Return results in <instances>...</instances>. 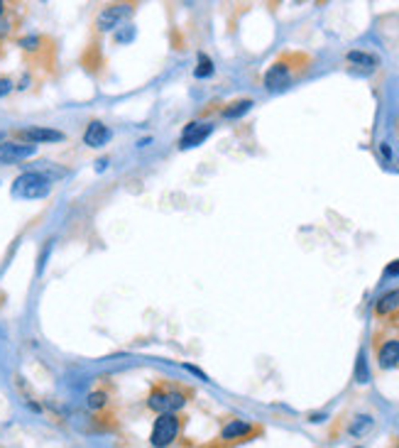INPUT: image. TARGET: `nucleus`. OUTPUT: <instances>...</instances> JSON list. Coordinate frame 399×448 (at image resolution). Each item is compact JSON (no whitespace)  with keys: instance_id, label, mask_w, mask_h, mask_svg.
<instances>
[{"instance_id":"f257e3e1","label":"nucleus","mask_w":399,"mask_h":448,"mask_svg":"<svg viewBox=\"0 0 399 448\" xmlns=\"http://www.w3.org/2000/svg\"><path fill=\"white\" fill-rule=\"evenodd\" d=\"M189 400V394L179 387H155L147 397V407L157 414H177Z\"/></svg>"},{"instance_id":"4be33fe9","label":"nucleus","mask_w":399,"mask_h":448,"mask_svg":"<svg viewBox=\"0 0 399 448\" xmlns=\"http://www.w3.org/2000/svg\"><path fill=\"white\" fill-rule=\"evenodd\" d=\"M3 10H6V3H3V0H0V15H3Z\"/></svg>"},{"instance_id":"f8f14e48","label":"nucleus","mask_w":399,"mask_h":448,"mask_svg":"<svg viewBox=\"0 0 399 448\" xmlns=\"http://www.w3.org/2000/svg\"><path fill=\"white\" fill-rule=\"evenodd\" d=\"M399 309V289H392V292L382 294V297L378 299V304H375V313L378 316H387V313L397 311Z\"/></svg>"},{"instance_id":"a211bd4d","label":"nucleus","mask_w":399,"mask_h":448,"mask_svg":"<svg viewBox=\"0 0 399 448\" xmlns=\"http://www.w3.org/2000/svg\"><path fill=\"white\" fill-rule=\"evenodd\" d=\"M356 380L358 382H367L370 380V373H367V360H365V353L358 356V365H356Z\"/></svg>"},{"instance_id":"412c9836","label":"nucleus","mask_w":399,"mask_h":448,"mask_svg":"<svg viewBox=\"0 0 399 448\" xmlns=\"http://www.w3.org/2000/svg\"><path fill=\"white\" fill-rule=\"evenodd\" d=\"M37 42H39L37 37H28V39H22L20 44H22V47H25V49H35V44H37Z\"/></svg>"},{"instance_id":"b1692460","label":"nucleus","mask_w":399,"mask_h":448,"mask_svg":"<svg viewBox=\"0 0 399 448\" xmlns=\"http://www.w3.org/2000/svg\"><path fill=\"white\" fill-rule=\"evenodd\" d=\"M206 448H218V446H206Z\"/></svg>"},{"instance_id":"6ab92c4d","label":"nucleus","mask_w":399,"mask_h":448,"mask_svg":"<svg viewBox=\"0 0 399 448\" xmlns=\"http://www.w3.org/2000/svg\"><path fill=\"white\" fill-rule=\"evenodd\" d=\"M10 88H12V81H10V79H0V98L8 96V93H10Z\"/></svg>"},{"instance_id":"4468645a","label":"nucleus","mask_w":399,"mask_h":448,"mask_svg":"<svg viewBox=\"0 0 399 448\" xmlns=\"http://www.w3.org/2000/svg\"><path fill=\"white\" fill-rule=\"evenodd\" d=\"M250 106H253V101H250V98H243V101L233 103L231 108H226V110H223V115H226V118H237V115L248 113V110H250Z\"/></svg>"},{"instance_id":"393cba45","label":"nucleus","mask_w":399,"mask_h":448,"mask_svg":"<svg viewBox=\"0 0 399 448\" xmlns=\"http://www.w3.org/2000/svg\"><path fill=\"white\" fill-rule=\"evenodd\" d=\"M356 448H362V446H356Z\"/></svg>"},{"instance_id":"6e6552de","label":"nucleus","mask_w":399,"mask_h":448,"mask_svg":"<svg viewBox=\"0 0 399 448\" xmlns=\"http://www.w3.org/2000/svg\"><path fill=\"white\" fill-rule=\"evenodd\" d=\"M22 140H28V145H39V142H61L64 133L52 128H28L20 133Z\"/></svg>"},{"instance_id":"1a4fd4ad","label":"nucleus","mask_w":399,"mask_h":448,"mask_svg":"<svg viewBox=\"0 0 399 448\" xmlns=\"http://www.w3.org/2000/svg\"><path fill=\"white\" fill-rule=\"evenodd\" d=\"M108 140H110V130L106 128V125L98 123V120L88 123L86 133H84V142H86L88 147H103Z\"/></svg>"},{"instance_id":"0eeeda50","label":"nucleus","mask_w":399,"mask_h":448,"mask_svg":"<svg viewBox=\"0 0 399 448\" xmlns=\"http://www.w3.org/2000/svg\"><path fill=\"white\" fill-rule=\"evenodd\" d=\"M255 434V427L250 421H243V419H231L226 427L221 429V441L223 443H233V441H243V438L253 436Z\"/></svg>"},{"instance_id":"7ed1b4c3","label":"nucleus","mask_w":399,"mask_h":448,"mask_svg":"<svg viewBox=\"0 0 399 448\" xmlns=\"http://www.w3.org/2000/svg\"><path fill=\"white\" fill-rule=\"evenodd\" d=\"M179 431H182V416L159 414L155 419V427H152L150 446L152 448H169L179 438Z\"/></svg>"},{"instance_id":"9b49d317","label":"nucleus","mask_w":399,"mask_h":448,"mask_svg":"<svg viewBox=\"0 0 399 448\" xmlns=\"http://www.w3.org/2000/svg\"><path fill=\"white\" fill-rule=\"evenodd\" d=\"M378 362L382 370H389L399 362V340H387L378 353Z\"/></svg>"},{"instance_id":"ddd939ff","label":"nucleus","mask_w":399,"mask_h":448,"mask_svg":"<svg viewBox=\"0 0 399 448\" xmlns=\"http://www.w3.org/2000/svg\"><path fill=\"white\" fill-rule=\"evenodd\" d=\"M372 424H375V421H372V416L360 414V416H356V419H353V424H351V429H348V431H351L353 436H365V434L372 429Z\"/></svg>"},{"instance_id":"2eb2a0df","label":"nucleus","mask_w":399,"mask_h":448,"mask_svg":"<svg viewBox=\"0 0 399 448\" xmlns=\"http://www.w3.org/2000/svg\"><path fill=\"white\" fill-rule=\"evenodd\" d=\"M86 405H88V409H103V407L108 405V394L106 392H101V389H98V392H91L88 394V400H86Z\"/></svg>"},{"instance_id":"aec40b11","label":"nucleus","mask_w":399,"mask_h":448,"mask_svg":"<svg viewBox=\"0 0 399 448\" xmlns=\"http://www.w3.org/2000/svg\"><path fill=\"white\" fill-rule=\"evenodd\" d=\"M385 275H387V277H397L399 275V260H397V262H392V265L385 270Z\"/></svg>"},{"instance_id":"423d86ee","label":"nucleus","mask_w":399,"mask_h":448,"mask_svg":"<svg viewBox=\"0 0 399 448\" xmlns=\"http://www.w3.org/2000/svg\"><path fill=\"white\" fill-rule=\"evenodd\" d=\"M213 133V128H211L208 123H191L184 128L182 133V140H179V147L182 150H189V147H199L201 142L206 140V137Z\"/></svg>"},{"instance_id":"f03ea898","label":"nucleus","mask_w":399,"mask_h":448,"mask_svg":"<svg viewBox=\"0 0 399 448\" xmlns=\"http://www.w3.org/2000/svg\"><path fill=\"white\" fill-rule=\"evenodd\" d=\"M49 189H52L49 177H44L42 172H25L12 184V196H17V199H44Z\"/></svg>"},{"instance_id":"20e7f679","label":"nucleus","mask_w":399,"mask_h":448,"mask_svg":"<svg viewBox=\"0 0 399 448\" xmlns=\"http://www.w3.org/2000/svg\"><path fill=\"white\" fill-rule=\"evenodd\" d=\"M133 15V6H110L106 8V10L98 15L96 20V28L101 30V32H110V30H115L123 20H128V17Z\"/></svg>"},{"instance_id":"f3484780","label":"nucleus","mask_w":399,"mask_h":448,"mask_svg":"<svg viewBox=\"0 0 399 448\" xmlns=\"http://www.w3.org/2000/svg\"><path fill=\"white\" fill-rule=\"evenodd\" d=\"M194 74L199 76V79H206V76H211V74H213V61H211L206 55H199V66H196Z\"/></svg>"},{"instance_id":"dca6fc26","label":"nucleus","mask_w":399,"mask_h":448,"mask_svg":"<svg viewBox=\"0 0 399 448\" xmlns=\"http://www.w3.org/2000/svg\"><path fill=\"white\" fill-rule=\"evenodd\" d=\"M348 61H351V64H360V66L378 64V59H375L372 55H365V52H351V55H348Z\"/></svg>"},{"instance_id":"39448f33","label":"nucleus","mask_w":399,"mask_h":448,"mask_svg":"<svg viewBox=\"0 0 399 448\" xmlns=\"http://www.w3.org/2000/svg\"><path fill=\"white\" fill-rule=\"evenodd\" d=\"M37 152V145H22V142H0V164H15L28 159Z\"/></svg>"},{"instance_id":"9d476101","label":"nucleus","mask_w":399,"mask_h":448,"mask_svg":"<svg viewBox=\"0 0 399 448\" xmlns=\"http://www.w3.org/2000/svg\"><path fill=\"white\" fill-rule=\"evenodd\" d=\"M289 84V66L286 64H275L270 66V71L264 74V86L270 91H280Z\"/></svg>"},{"instance_id":"5701e85b","label":"nucleus","mask_w":399,"mask_h":448,"mask_svg":"<svg viewBox=\"0 0 399 448\" xmlns=\"http://www.w3.org/2000/svg\"><path fill=\"white\" fill-rule=\"evenodd\" d=\"M0 142H3V133H0Z\"/></svg>"},{"instance_id":"a878e982","label":"nucleus","mask_w":399,"mask_h":448,"mask_svg":"<svg viewBox=\"0 0 399 448\" xmlns=\"http://www.w3.org/2000/svg\"><path fill=\"white\" fill-rule=\"evenodd\" d=\"M397 448H399V443H397Z\"/></svg>"}]
</instances>
